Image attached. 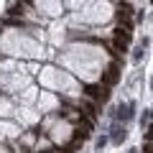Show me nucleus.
Segmentation results:
<instances>
[{"instance_id":"1","label":"nucleus","mask_w":153,"mask_h":153,"mask_svg":"<svg viewBox=\"0 0 153 153\" xmlns=\"http://www.w3.org/2000/svg\"><path fill=\"white\" fill-rule=\"evenodd\" d=\"M84 97H89L92 102L105 105L110 100V87H105V84H87L84 87Z\"/></svg>"},{"instance_id":"6","label":"nucleus","mask_w":153,"mask_h":153,"mask_svg":"<svg viewBox=\"0 0 153 153\" xmlns=\"http://www.w3.org/2000/svg\"><path fill=\"white\" fill-rule=\"evenodd\" d=\"M8 16H10V18L23 16V3H21V5H13V8H8Z\"/></svg>"},{"instance_id":"7","label":"nucleus","mask_w":153,"mask_h":153,"mask_svg":"<svg viewBox=\"0 0 153 153\" xmlns=\"http://www.w3.org/2000/svg\"><path fill=\"white\" fill-rule=\"evenodd\" d=\"M123 138H125V130H120V128H117V130H115V135H112V140H115V143H120Z\"/></svg>"},{"instance_id":"4","label":"nucleus","mask_w":153,"mask_h":153,"mask_svg":"<svg viewBox=\"0 0 153 153\" xmlns=\"http://www.w3.org/2000/svg\"><path fill=\"white\" fill-rule=\"evenodd\" d=\"M79 107H82V115H84V117L94 123V117H97V105H94L89 97H84L82 102H79Z\"/></svg>"},{"instance_id":"3","label":"nucleus","mask_w":153,"mask_h":153,"mask_svg":"<svg viewBox=\"0 0 153 153\" xmlns=\"http://www.w3.org/2000/svg\"><path fill=\"white\" fill-rule=\"evenodd\" d=\"M115 16H117V21H120L123 26H133V21H130V18H133V5L128 3V0H125V3H123V0L117 3V10H115Z\"/></svg>"},{"instance_id":"5","label":"nucleus","mask_w":153,"mask_h":153,"mask_svg":"<svg viewBox=\"0 0 153 153\" xmlns=\"http://www.w3.org/2000/svg\"><path fill=\"white\" fill-rule=\"evenodd\" d=\"M117 117H120V120H128V117H130V105H120V107H117Z\"/></svg>"},{"instance_id":"2","label":"nucleus","mask_w":153,"mask_h":153,"mask_svg":"<svg viewBox=\"0 0 153 153\" xmlns=\"http://www.w3.org/2000/svg\"><path fill=\"white\" fill-rule=\"evenodd\" d=\"M120 82V61L115 59V64H110L107 69H105L102 79H100V84H105V87H115V84Z\"/></svg>"},{"instance_id":"8","label":"nucleus","mask_w":153,"mask_h":153,"mask_svg":"<svg viewBox=\"0 0 153 153\" xmlns=\"http://www.w3.org/2000/svg\"><path fill=\"white\" fill-rule=\"evenodd\" d=\"M49 153H54V151H49Z\"/></svg>"}]
</instances>
